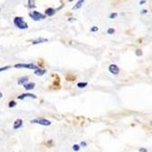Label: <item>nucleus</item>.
Segmentation results:
<instances>
[{
  "label": "nucleus",
  "mask_w": 152,
  "mask_h": 152,
  "mask_svg": "<svg viewBox=\"0 0 152 152\" xmlns=\"http://www.w3.org/2000/svg\"><path fill=\"white\" fill-rule=\"evenodd\" d=\"M3 98V94L0 92V98Z\"/></svg>",
  "instance_id": "nucleus-28"
},
{
  "label": "nucleus",
  "mask_w": 152,
  "mask_h": 152,
  "mask_svg": "<svg viewBox=\"0 0 152 152\" xmlns=\"http://www.w3.org/2000/svg\"><path fill=\"white\" fill-rule=\"evenodd\" d=\"M77 86L79 88H86L88 86V83L87 82H79V83H78Z\"/></svg>",
  "instance_id": "nucleus-15"
},
{
  "label": "nucleus",
  "mask_w": 152,
  "mask_h": 152,
  "mask_svg": "<svg viewBox=\"0 0 152 152\" xmlns=\"http://www.w3.org/2000/svg\"><path fill=\"white\" fill-rule=\"evenodd\" d=\"M107 33H108V35L114 34V33H115V29H114V28H108V31H107Z\"/></svg>",
  "instance_id": "nucleus-19"
},
{
  "label": "nucleus",
  "mask_w": 152,
  "mask_h": 152,
  "mask_svg": "<svg viewBox=\"0 0 152 152\" xmlns=\"http://www.w3.org/2000/svg\"><path fill=\"white\" fill-rule=\"evenodd\" d=\"M138 150H139V152H148V149L146 148H140Z\"/></svg>",
  "instance_id": "nucleus-23"
},
{
  "label": "nucleus",
  "mask_w": 152,
  "mask_h": 152,
  "mask_svg": "<svg viewBox=\"0 0 152 152\" xmlns=\"http://www.w3.org/2000/svg\"><path fill=\"white\" fill-rule=\"evenodd\" d=\"M23 126V120L21 118H17L15 123H14V126H13V128L14 129H18L20 128L21 127Z\"/></svg>",
  "instance_id": "nucleus-6"
},
{
  "label": "nucleus",
  "mask_w": 152,
  "mask_h": 152,
  "mask_svg": "<svg viewBox=\"0 0 152 152\" xmlns=\"http://www.w3.org/2000/svg\"><path fill=\"white\" fill-rule=\"evenodd\" d=\"M79 149H80V146L79 145H78V144L73 145V150L74 151H78Z\"/></svg>",
  "instance_id": "nucleus-18"
},
{
  "label": "nucleus",
  "mask_w": 152,
  "mask_h": 152,
  "mask_svg": "<svg viewBox=\"0 0 152 152\" xmlns=\"http://www.w3.org/2000/svg\"><path fill=\"white\" fill-rule=\"evenodd\" d=\"M55 13H56V10H55L54 8H52V7L46 8V11H45L46 16H54V15H55Z\"/></svg>",
  "instance_id": "nucleus-8"
},
{
  "label": "nucleus",
  "mask_w": 152,
  "mask_h": 152,
  "mask_svg": "<svg viewBox=\"0 0 152 152\" xmlns=\"http://www.w3.org/2000/svg\"><path fill=\"white\" fill-rule=\"evenodd\" d=\"M16 106V102L14 101V100H11L10 102L8 103V107L9 108H15Z\"/></svg>",
  "instance_id": "nucleus-16"
},
{
  "label": "nucleus",
  "mask_w": 152,
  "mask_h": 152,
  "mask_svg": "<svg viewBox=\"0 0 152 152\" xmlns=\"http://www.w3.org/2000/svg\"><path fill=\"white\" fill-rule=\"evenodd\" d=\"M31 124H39L42 126H50L51 121L45 119V118H36L34 120H31Z\"/></svg>",
  "instance_id": "nucleus-3"
},
{
  "label": "nucleus",
  "mask_w": 152,
  "mask_h": 152,
  "mask_svg": "<svg viewBox=\"0 0 152 152\" xmlns=\"http://www.w3.org/2000/svg\"><path fill=\"white\" fill-rule=\"evenodd\" d=\"M136 55H137V56H142V52H141V50L137 49V50H136Z\"/></svg>",
  "instance_id": "nucleus-22"
},
{
  "label": "nucleus",
  "mask_w": 152,
  "mask_h": 152,
  "mask_svg": "<svg viewBox=\"0 0 152 152\" xmlns=\"http://www.w3.org/2000/svg\"><path fill=\"white\" fill-rule=\"evenodd\" d=\"M16 69H36L39 66L35 64H16L14 66Z\"/></svg>",
  "instance_id": "nucleus-4"
},
{
  "label": "nucleus",
  "mask_w": 152,
  "mask_h": 152,
  "mask_svg": "<svg viewBox=\"0 0 152 152\" xmlns=\"http://www.w3.org/2000/svg\"><path fill=\"white\" fill-rule=\"evenodd\" d=\"M11 66H2V68H0V72H2V71H6L7 69H10Z\"/></svg>",
  "instance_id": "nucleus-17"
},
{
  "label": "nucleus",
  "mask_w": 152,
  "mask_h": 152,
  "mask_svg": "<svg viewBox=\"0 0 152 152\" xmlns=\"http://www.w3.org/2000/svg\"><path fill=\"white\" fill-rule=\"evenodd\" d=\"M148 13V10H142L141 11V15H144V14H147Z\"/></svg>",
  "instance_id": "nucleus-25"
},
{
  "label": "nucleus",
  "mask_w": 152,
  "mask_h": 152,
  "mask_svg": "<svg viewBox=\"0 0 152 152\" xmlns=\"http://www.w3.org/2000/svg\"><path fill=\"white\" fill-rule=\"evenodd\" d=\"M118 16V13H111L110 15H109V18H112V19H113V18H116Z\"/></svg>",
  "instance_id": "nucleus-20"
},
{
  "label": "nucleus",
  "mask_w": 152,
  "mask_h": 152,
  "mask_svg": "<svg viewBox=\"0 0 152 152\" xmlns=\"http://www.w3.org/2000/svg\"><path fill=\"white\" fill-rule=\"evenodd\" d=\"M27 81H28V78H27V77H21V78H18L17 83H18V85H24V84H26Z\"/></svg>",
  "instance_id": "nucleus-13"
},
{
  "label": "nucleus",
  "mask_w": 152,
  "mask_h": 152,
  "mask_svg": "<svg viewBox=\"0 0 152 152\" xmlns=\"http://www.w3.org/2000/svg\"><path fill=\"white\" fill-rule=\"evenodd\" d=\"M26 98H36V96L34 94H31V93H25V94H22L20 95L19 97H18V99H24Z\"/></svg>",
  "instance_id": "nucleus-7"
},
{
  "label": "nucleus",
  "mask_w": 152,
  "mask_h": 152,
  "mask_svg": "<svg viewBox=\"0 0 152 152\" xmlns=\"http://www.w3.org/2000/svg\"><path fill=\"white\" fill-rule=\"evenodd\" d=\"M28 8H35L36 4H35V0H28Z\"/></svg>",
  "instance_id": "nucleus-14"
},
{
  "label": "nucleus",
  "mask_w": 152,
  "mask_h": 152,
  "mask_svg": "<svg viewBox=\"0 0 152 152\" xmlns=\"http://www.w3.org/2000/svg\"><path fill=\"white\" fill-rule=\"evenodd\" d=\"M108 70L113 75H118L119 73V68H118V66L116 64H111V65H109Z\"/></svg>",
  "instance_id": "nucleus-5"
},
{
  "label": "nucleus",
  "mask_w": 152,
  "mask_h": 152,
  "mask_svg": "<svg viewBox=\"0 0 152 152\" xmlns=\"http://www.w3.org/2000/svg\"><path fill=\"white\" fill-rule=\"evenodd\" d=\"M36 84L34 82H30V83H26L24 84V88L26 89V90H31L35 88Z\"/></svg>",
  "instance_id": "nucleus-10"
},
{
  "label": "nucleus",
  "mask_w": 152,
  "mask_h": 152,
  "mask_svg": "<svg viewBox=\"0 0 152 152\" xmlns=\"http://www.w3.org/2000/svg\"><path fill=\"white\" fill-rule=\"evenodd\" d=\"M35 75L36 76H39V77H41V76H43L45 73H46V71L45 69H41L39 68H37L36 69H35Z\"/></svg>",
  "instance_id": "nucleus-12"
},
{
  "label": "nucleus",
  "mask_w": 152,
  "mask_h": 152,
  "mask_svg": "<svg viewBox=\"0 0 152 152\" xmlns=\"http://www.w3.org/2000/svg\"><path fill=\"white\" fill-rule=\"evenodd\" d=\"M98 30V26H92L91 29H90L91 32H97Z\"/></svg>",
  "instance_id": "nucleus-21"
},
{
  "label": "nucleus",
  "mask_w": 152,
  "mask_h": 152,
  "mask_svg": "<svg viewBox=\"0 0 152 152\" xmlns=\"http://www.w3.org/2000/svg\"><path fill=\"white\" fill-rule=\"evenodd\" d=\"M84 2H85V0H78V1L76 3V5L73 6V10H77V9H79L82 6H83V4H84Z\"/></svg>",
  "instance_id": "nucleus-11"
},
{
  "label": "nucleus",
  "mask_w": 152,
  "mask_h": 152,
  "mask_svg": "<svg viewBox=\"0 0 152 152\" xmlns=\"http://www.w3.org/2000/svg\"><path fill=\"white\" fill-rule=\"evenodd\" d=\"M49 39H41V37H39V39H36L35 40H32V44L33 45H37V44H41V43H45V42H47Z\"/></svg>",
  "instance_id": "nucleus-9"
},
{
  "label": "nucleus",
  "mask_w": 152,
  "mask_h": 152,
  "mask_svg": "<svg viewBox=\"0 0 152 152\" xmlns=\"http://www.w3.org/2000/svg\"><path fill=\"white\" fill-rule=\"evenodd\" d=\"M14 25L17 28H19V29H26L28 27L27 23L26 21H24L23 17H21V16H16L14 18Z\"/></svg>",
  "instance_id": "nucleus-1"
},
{
  "label": "nucleus",
  "mask_w": 152,
  "mask_h": 152,
  "mask_svg": "<svg viewBox=\"0 0 152 152\" xmlns=\"http://www.w3.org/2000/svg\"><path fill=\"white\" fill-rule=\"evenodd\" d=\"M80 145H81L82 147H86V146H87V143H86L85 141H82L81 143H80Z\"/></svg>",
  "instance_id": "nucleus-24"
},
{
  "label": "nucleus",
  "mask_w": 152,
  "mask_h": 152,
  "mask_svg": "<svg viewBox=\"0 0 152 152\" xmlns=\"http://www.w3.org/2000/svg\"><path fill=\"white\" fill-rule=\"evenodd\" d=\"M76 19H75V18H69V21H75Z\"/></svg>",
  "instance_id": "nucleus-27"
},
{
  "label": "nucleus",
  "mask_w": 152,
  "mask_h": 152,
  "mask_svg": "<svg viewBox=\"0 0 152 152\" xmlns=\"http://www.w3.org/2000/svg\"><path fill=\"white\" fill-rule=\"evenodd\" d=\"M145 3H146V0H143V1H140V2H139L140 5H144Z\"/></svg>",
  "instance_id": "nucleus-26"
},
{
  "label": "nucleus",
  "mask_w": 152,
  "mask_h": 152,
  "mask_svg": "<svg viewBox=\"0 0 152 152\" xmlns=\"http://www.w3.org/2000/svg\"><path fill=\"white\" fill-rule=\"evenodd\" d=\"M29 16L34 21H40L46 18V15H43L40 12H37V11H33L32 13L29 14Z\"/></svg>",
  "instance_id": "nucleus-2"
}]
</instances>
